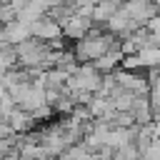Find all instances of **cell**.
<instances>
[{
  "mask_svg": "<svg viewBox=\"0 0 160 160\" xmlns=\"http://www.w3.org/2000/svg\"><path fill=\"white\" fill-rule=\"evenodd\" d=\"M2 30H5V40H8L10 45H18V42H22V40L32 38L30 25H28V22H20V20H12V22L2 25Z\"/></svg>",
  "mask_w": 160,
  "mask_h": 160,
  "instance_id": "cell-8",
  "label": "cell"
},
{
  "mask_svg": "<svg viewBox=\"0 0 160 160\" xmlns=\"http://www.w3.org/2000/svg\"><path fill=\"white\" fill-rule=\"evenodd\" d=\"M115 45H120V38H115V35L108 32L105 28H98V25H95L82 40L75 42L72 52H75L78 62H92V60H98L100 55H105L108 50H112Z\"/></svg>",
  "mask_w": 160,
  "mask_h": 160,
  "instance_id": "cell-1",
  "label": "cell"
},
{
  "mask_svg": "<svg viewBox=\"0 0 160 160\" xmlns=\"http://www.w3.org/2000/svg\"><path fill=\"white\" fill-rule=\"evenodd\" d=\"M145 30H148V35L152 38V42H155V45H160V10H158V12L148 20Z\"/></svg>",
  "mask_w": 160,
  "mask_h": 160,
  "instance_id": "cell-13",
  "label": "cell"
},
{
  "mask_svg": "<svg viewBox=\"0 0 160 160\" xmlns=\"http://www.w3.org/2000/svg\"><path fill=\"white\" fill-rule=\"evenodd\" d=\"M18 8H15V2H0V25H8V22H12V20H18Z\"/></svg>",
  "mask_w": 160,
  "mask_h": 160,
  "instance_id": "cell-11",
  "label": "cell"
},
{
  "mask_svg": "<svg viewBox=\"0 0 160 160\" xmlns=\"http://www.w3.org/2000/svg\"><path fill=\"white\" fill-rule=\"evenodd\" d=\"M152 130H155V138H160V115L152 118Z\"/></svg>",
  "mask_w": 160,
  "mask_h": 160,
  "instance_id": "cell-14",
  "label": "cell"
},
{
  "mask_svg": "<svg viewBox=\"0 0 160 160\" xmlns=\"http://www.w3.org/2000/svg\"><path fill=\"white\" fill-rule=\"evenodd\" d=\"M120 8H122V10H125L140 28H145L148 20L160 10L155 0H120Z\"/></svg>",
  "mask_w": 160,
  "mask_h": 160,
  "instance_id": "cell-3",
  "label": "cell"
},
{
  "mask_svg": "<svg viewBox=\"0 0 160 160\" xmlns=\"http://www.w3.org/2000/svg\"><path fill=\"white\" fill-rule=\"evenodd\" d=\"M122 50H120V45H115L112 50H108L105 55H100L98 60H92V65L102 72V75H110V72H115L118 68H120V62H122Z\"/></svg>",
  "mask_w": 160,
  "mask_h": 160,
  "instance_id": "cell-7",
  "label": "cell"
},
{
  "mask_svg": "<svg viewBox=\"0 0 160 160\" xmlns=\"http://www.w3.org/2000/svg\"><path fill=\"white\" fill-rule=\"evenodd\" d=\"M30 32H32V38H38V40H42V42H50V40L62 38V25H60L52 15H42L40 20H35V22L30 25Z\"/></svg>",
  "mask_w": 160,
  "mask_h": 160,
  "instance_id": "cell-5",
  "label": "cell"
},
{
  "mask_svg": "<svg viewBox=\"0 0 160 160\" xmlns=\"http://www.w3.org/2000/svg\"><path fill=\"white\" fill-rule=\"evenodd\" d=\"M108 32H112L115 38H125V35H130V32H135V30H140V25L122 10V8H118L112 15H110V20L102 25Z\"/></svg>",
  "mask_w": 160,
  "mask_h": 160,
  "instance_id": "cell-4",
  "label": "cell"
},
{
  "mask_svg": "<svg viewBox=\"0 0 160 160\" xmlns=\"http://www.w3.org/2000/svg\"><path fill=\"white\" fill-rule=\"evenodd\" d=\"M0 160H20V155H18V148H15L12 152H8V155H2Z\"/></svg>",
  "mask_w": 160,
  "mask_h": 160,
  "instance_id": "cell-15",
  "label": "cell"
},
{
  "mask_svg": "<svg viewBox=\"0 0 160 160\" xmlns=\"http://www.w3.org/2000/svg\"><path fill=\"white\" fill-rule=\"evenodd\" d=\"M90 12H92V5H80L70 18H65L60 25H62V38H70V40H82L92 28H95V22H92V18H90Z\"/></svg>",
  "mask_w": 160,
  "mask_h": 160,
  "instance_id": "cell-2",
  "label": "cell"
},
{
  "mask_svg": "<svg viewBox=\"0 0 160 160\" xmlns=\"http://www.w3.org/2000/svg\"><path fill=\"white\" fill-rule=\"evenodd\" d=\"M5 120H8V125L12 128V132H18V135H25V132H30V130L38 128V120L32 118V112H28V110H22V108H18V105L5 115Z\"/></svg>",
  "mask_w": 160,
  "mask_h": 160,
  "instance_id": "cell-6",
  "label": "cell"
},
{
  "mask_svg": "<svg viewBox=\"0 0 160 160\" xmlns=\"http://www.w3.org/2000/svg\"><path fill=\"white\" fill-rule=\"evenodd\" d=\"M138 158H140V150H138L135 142H128V145H122L112 152V160H138Z\"/></svg>",
  "mask_w": 160,
  "mask_h": 160,
  "instance_id": "cell-10",
  "label": "cell"
},
{
  "mask_svg": "<svg viewBox=\"0 0 160 160\" xmlns=\"http://www.w3.org/2000/svg\"><path fill=\"white\" fill-rule=\"evenodd\" d=\"M140 160H160V138H152V140L142 148Z\"/></svg>",
  "mask_w": 160,
  "mask_h": 160,
  "instance_id": "cell-12",
  "label": "cell"
},
{
  "mask_svg": "<svg viewBox=\"0 0 160 160\" xmlns=\"http://www.w3.org/2000/svg\"><path fill=\"white\" fill-rule=\"evenodd\" d=\"M118 8H120V0H102V2L92 5V12H90V18H92V22H95L98 28H102V25L110 20V15H112Z\"/></svg>",
  "mask_w": 160,
  "mask_h": 160,
  "instance_id": "cell-9",
  "label": "cell"
}]
</instances>
